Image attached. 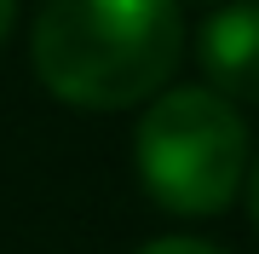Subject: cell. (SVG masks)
<instances>
[{
	"instance_id": "6da1fadb",
	"label": "cell",
	"mask_w": 259,
	"mask_h": 254,
	"mask_svg": "<svg viewBox=\"0 0 259 254\" xmlns=\"http://www.w3.org/2000/svg\"><path fill=\"white\" fill-rule=\"evenodd\" d=\"M185 0H40L29 64L69 110H133L185 58Z\"/></svg>"
},
{
	"instance_id": "7a4b0ae2",
	"label": "cell",
	"mask_w": 259,
	"mask_h": 254,
	"mask_svg": "<svg viewBox=\"0 0 259 254\" xmlns=\"http://www.w3.org/2000/svg\"><path fill=\"white\" fill-rule=\"evenodd\" d=\"M248 122L242 104L213 87H161L133 127V168L144 197L179 220L225 214L248 185Z\"/></svg>"
},
{
	"instance_id": "3957f363",
	"label": "cell",
	"mask_w": 259,
	"mask_h": 254,
	"mask_svg": "<svg viewBox=\"0 0 259 254\" xmlns=\"http://www.w3.org/2000/svg\"><path fill=\"white\" fill-rule=\"evenodd\" d=\"M196 64L213 93L259 110V0H225L196 29Z\"/></svg>"
},
{
	"instance_id": "277c9868",
	"label": "cell",
	"mask_w": 259,
	"mask_h": 254,
	"mask_svg": "<svg viewBox=\"0 0 259 254\" xmlns=\"http://www.w3.org/2000/svg\"><path fill=\"white\" fill-rule=\"evenodd\" d=\"M133 254H231V248L207 243V237H185V231H173V237H150V243L133 248Z\"/></svg>"
},
{
	"instance_id": "5b68a950",
	"label": "cell",
	"mask_w": 259,
	"mask_h": 254,
	"mask_svg": "<svg viewBox=\"0 0 259 254\" xmlns=\"http://www.w3.org/2000/svg\"><path fill=\"white\" fill-rule=\"evenodd\" d=\"M242 202H248V220L259 226V156L248 162V185H242Z\"/></svg>"
},
{
	"instance_id": "8992f818",
	"label": "cell",
	"mask_w": 259,
	"mask_h": 254,
	"mask_svg": "<svg viewBox=\"0 0 259 254\" xmlns=\"http://www.w3.org/2000/svg\"><path fill=\"white\" fill-rule=\"evenodd\" d=\"M12 23H18V0H0V47L12 41Z\"/></svg>"
}]
</instances>
